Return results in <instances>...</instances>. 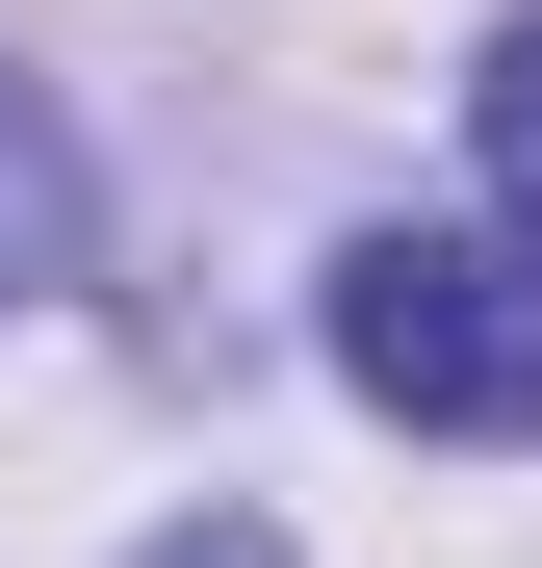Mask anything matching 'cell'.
Here are the masks:
<instances>
[{
	"mask_svg": "<svg viewBox=\"0 0 542 568\" xmlns=\"http://www.w3.org/2000/svg\"><path fill=\"white\" fill-rule=\"evenodd\" d=\"M336 388L413 439H542V207H413L336 258Z\"/></svg>",
	"mask_w": 542,
	"mask_h": 568,
	"instance_id": "obj_1",
	"label": "cell"
},
{
	"mask_svg": "<svg viewBox=\"0 0 542 568\" xmlns=\"http://www.w3.org/2000/svg\"><path fill=\"white\" fill-rule=\"evenodd\" d=\"M130 568H310L285 517H181V542H130Z\"/></svg>",
	"mask_w": 542,
	"mask_h": 568,
	"instance_id": "obj_4",
	"label": "cell"
},
{
	"mask_svg": "<svg viewBox=\"0 0 542 568\" xmlns=\"http://www.w3.org/2000/svg\"><path fill=\"white\" fill-rule=\"evenodd\" d=\"M52 258H78V155H52V104H27V78H0V311H27Z\"/></svg>",
	"mask_w": 542,
	"mask_h": 568,
	"instance_id": "obj_2",
	"label": "cell"
},
{
	"mask_svg": "<svg viewBox=\"0 0 542 568\" xmlns=\"http://www.w3.org/2000/svg\"><path fill=\"white\" fill-rule=\"evenodd\" d=\"M466 130H491V207H542V27H491V78H466Z\"/></svg>",
	"mask_w": 542,
	"mask_h": 568,
	"instance_id": "obj_3",
	"label": "cell"
}]
</instances>
